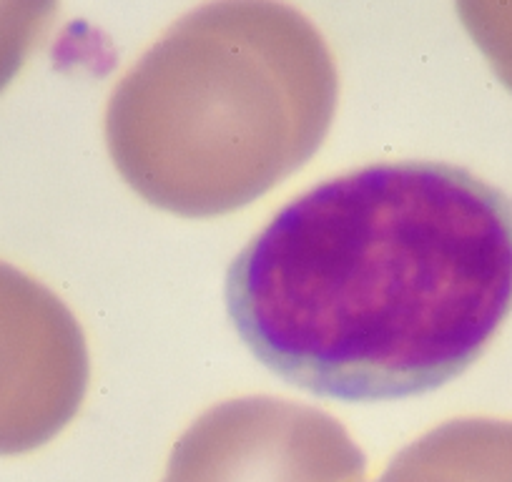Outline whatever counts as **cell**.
<instances>
[{"label": "cell", "instance_id": "1", "mask_svg": "<svg viewBox=\"0 0 512 482\" xmlns=\"http://www.w3.org/2000/svg\"><path fill=\"white\" fill-rule=\"evenodd\" d=\"M224 297L249 352L299 390L425 395L512 312V201L460 166H362L282 206L236 254Z\"/></svg>", "mask_w": 512, "mask_h": 482}, {"label": "cell", "instance_id": "2", "mask_svg": "<svg viewBox=\"0 0 512 482\" xmlns=\"http://www.w3.org/2000/svg\"><path fill=\"white\" fill-rule=\"evenodd\" d=\"M362 457L334 425L219 415L179 442L166 482H347Z\"/></svg>", "mask_w": 512, "mask_h": 482}, {"label": "cell", "instance_id": "3", "mask_svg": "<svg viewBox=\"0 0 512 482\" xmlns=\"http://www.w3.org/2000/svg\"><path fill=\"white\" fill-rule=\"evenodd\" d=\"M382 482H512V425L442 430L402 455Z\"/></svg>", "mask_w": 512, "mask_h": 482}, {"label": "cell", "instance_id": "4", "mask_svg": "<svg viewBox=\"0 0 512 482\" xmlns=\"http://www.w3.org/2000/svg\"><path fill=\"white\" fill-rule=\"evenodd\" d=\"M457 8L497 76L512 88V0H457Z\"/></svg>", "mask_w": 512, "mask_h": 482}]
</instances>
